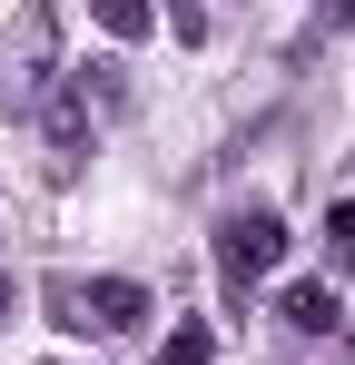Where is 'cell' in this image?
Listing matches in <instances>:
<instances>
[{"label": "cell", "instance_id": "1", "mask_svg": "<svg viewBox=\"0 0 355 365\" xmlns=\"http://www.w3.org/2000/svg\"><path fill=\"white\" fill-rule=\"evenodd\" d=\"M50 89H59V30L50 10H20L0 30V119H30Z\"/></svg>", "mask_w": 355, "mask_h": 365}, {"label": "cell", "instance_id": "2", "mask_svg": "<svg viewBox=\"0 0 355 365\" xmlns=\"http://www.w3.org/2000/svg\"><path fill=\"white\" fill-rule=\"evenodd\" d=\"M40 297H50V316L69 336H128V326L148 316V287H138V277H50Z\"/></svg>", "mask_w": 355, "mask_h": 365}, {"label": "cell", "instance_id": "3", "mask_svg": "<svg viewBox=\"0 0 355 365\" xmlns=\"http://www.w3.org/2000/svg\"><path fill=\"white\" fill-rule=\"evenodd\" d=\"M277 257H287V227H277L267 207H237L227 227H217V267H227V287H257V277H277Z\"/></svg>", "mask_w": 355, "mask_h": 365}, {"label": "cell", "instance_id": "4", "mask_svg": "<svg viewBox=\"0 0 355 365\" xmlns=\"http://www.w3.org/2000/svg\"><path fill=\"white\" fill-rule=\"evenodd\" d=\"M30 119H40V138H50V158H59V168H79V158H89V138H99V119H89V99L69 89V69H59V89L40 99V109H30Z\"/></svg>", "mask_w": 355, "mask_h": 365}, {"label": "cell", "instance_id": "5", "mask_svg": "<svg viewBox=\"0 0 355 365\" xmlns=\"http://www.w3.org/2000/svg\"><path fill=\"white\" fill-rule=\"evenodd\" d=\"M277 316H287L296 336H336V316H346L336 306V277H296L287 297H277Z\"/></svg>", "mask_w": 355, "mask_h": 365}, {"label": "cell", "instance_id": "6", "mask_svg": "<svg viewBox=\"0 0 355 365\" xmlns=\"http://www.w3.org/2000/svg\"><path fill=\"white\" fill-rule=\"evenodd\" d=\"M207 356H217V346H207V326H178L168 346H158V365H207Z\"/></svg>", "mask_w": 355, "mask_h": 365}, {"label": "cell", "instance_id": "7", "mask_svg": "<svg viewBox=\"0 0 355 365\" xmlns=\"http://www.w3.org/2000/svg\"><path fill=\"white\" fill-rule=\"evenodd\" d=\"M99 30H109V40H138L148 10H138V0H99Z\"/></svg>", "mask_w": 355, "mask_h": 365}, {"label": "cell", "instance_id": "8", "mask_svg": "<svg viewBox=\"0 0 355 365\" xmlns=\"http://www.w3.org/2000/svg\"><path fill=\"white\" fill-rule=\"evenodd\" d=\"M326 257H336V267H346V257H355V197H346V207H336V217H326Z\"/></svg>", "mask_w": 355, "mask_h": 365}, {"label": "cell", "instance_id": "9", "mask_svg": "<svg viewBox=\"0 0 355 365\" xmlns=\"http://www.w3.org/2000/svg\"><path fill=\"white\" fill-rule=\"evenodd\" d=\"M0 316H10V277H0Z\"/></svg>", "mask_w": 355, "mask_h": 365}]
</instances>
